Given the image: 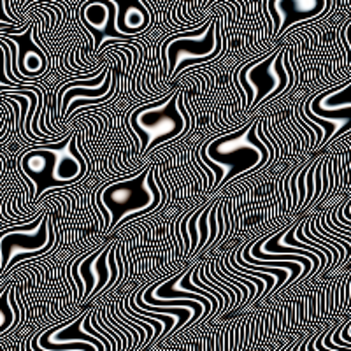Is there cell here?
<instances>
[{
  "instance_id": "1",
  "label": "cell",
  "mask_w": 351,
  "mask_h": 351,
  "mask_svg": "<svg viewBox=\"0 0 351 351\" xmlns=\"http://www.w3.org/2000/svg\"><path fill=\"white\" fill-rule=\"evenodd\" d=\"M111 67H112V65H111ZM111 88H112V72H111V69H109L108 76H106L104 84H102L100 88H71V90H69V92L64 95V99H62L60 123L64 121L65 116H67L69 108H71V104L74 102V100L80 99V97H83V99H102V97H106L109 92H111Z\"/></svg>"
},
{
  "instance_id": "2",
  "label": "cell",
  "mask_w": 351,
  "mask_h": 351,
  "mask_svg": "<svg viewBox=\"0 0 351 351\" xmlns=\"http://www.w3.org/2000/svg\"><path fill=\"white\" fill-rule=\"evenodd\" d=\"M111 247H112V243L108 244L104 252H102V255L95 260V265H93V267H95V272H97V287L95 290H93L92 297L88 299V302L90 304L97 299V295H99L100 291L108 287L109 280H111V271H109V265H108V258H109V253H111Z\"/></svg>"
}]
</instances>
